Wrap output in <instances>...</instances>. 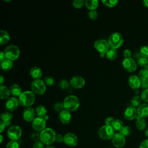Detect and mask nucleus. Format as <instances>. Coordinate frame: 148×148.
Returning a JSON list of instances; mask_svg holds the SVG:
<instances>
[{
	"label": "nucleus",
	"mask_w": 148,
	"mask_h": 148,
	"mask_svg": "<svg viewBox=\"0 0 148 148\" xmlns=\"http://www.w3.org/2000/svg\"><path fill=\"white\" fill-rule=\"evenodd\" d=\"M18 99L20 105L28 108L34 104L35 100V94L32 91H25L21 94Z\"/></svg>",
	"instance_id": "1"
},
{
	"label": "nucleus",
	"mask_w": 148,
	"mask_h": 148,
	"mask_svg": "<svg viewBox=\"0 0 148 148\" xmlns=\"http://www.w3.org/2000/svg\"><path fill=\"white\" fill-rule=\"evenodd\" d=\"M56 132L50 128H46L40 132V141L47 146L51 145L55 142Z\"/></svg>",
	"instance_id": "2"
},
{
	"label": "nucleus",
	"mask_w": 148,
	"mask_h": 148,
	"mask_svg": "<svg viewBox=\"0 0 148 148\" xmlns=\"http://www.w3.org/2000/svg\"><path fill=\"white\" fill-rule=\"evenodd\" d=\"M64 109L69 112L76 110L80 105V102L78 98L73 95L67 96L63 101Z\"/></svg>",
	"instance_id": "3"
},
{
	"label": "nucleus",
	"mask_w": 148,
	"mask_h": 148,
	"mask_svg": "<svg viewBox=\"0 0 148 148\" xmlns=\"http://www.w3.org/2000/svg\"><path fill=\"white\" fill-rule=\"evenodd\" d=\"M108 42L111 48L117 49L123 45L124 42V38L120 33L115 32L109 36Z\"/></svg>",
	"instance_id": "4"
},
{
	"label": "nucleus",
	"mask_w": 148,
	"mask_h": 148,
	"mask_svg": "<svg viewBox=\"0 0 148 148\" xmlns=\"http://www.w3.org/2000/svg\"><path fill=\"white\" fill-rule=\"evenodd\" d=\"M6 58L10 61H14L17 59L20 54V49L14 45L8 46L4 51Z\"/></svg>",
	"instance_id": "5"
},
{
	"label": "nucleus",
	"mask_w": 148,
	"mask_h": 148,
	"mask_svg": "<svg viewBox=\"0 0 148 148\" xmlns=\"http://www.w3.org/2000/svg\"><path fill=\"white\" fill-rule=\"evenodd\" d=\"M94 48L97 50L101 57H105L106 52L109 49V45L107 40L103 39H100L97 40L94 44Z\"/></svg>",
	"instance_id": "6"
},
{
	"label": "nucleus",
	"mask_w": 148,
	"mask_h": 148,
	"mask_svg": "<svg viewBox=\"0 0 148 148\" xmlns=\"http://www.w3.org/2000/svg\"><path fill=\"white\" fill-rule=\"evenodd\" d=\"M98 135L99 137L103 140H109L112 139L114 135V130L112 127L104 125L99 128Z\"/></svg>",
	"instance_id": "7"
},
{
	"label": "nucleus",
	"mask_w": 148,
	"mask_h": 148,
	"mask_svg": "<svg viewBox=\"0 0 148 148\" xmlns=\"http://www.w3.org/2000/svg\"><path fill=\"white\" fill-rule=\"evenodd\" d=\"M31 91L37 95H42L43 94L46 90V84L43 80L41 79L34 80L31 84Z\"/></svg>",
	"instance_id": "8"
},
{
	"label": "nucleus",
	"mask_w": 148,
	"mask_h": 148,
	"mask_svg": "<svg viewBox=\"0 0 148 148\" xmlns=\"http://www.w3.org/2000/svg\"><path fill=\"white\" fill-rule=\"evenodd\" d=\"M22 130L18 125H13L10 126L7 131V135L11 140L17 141L21 137Z\"/></svg>",
	"instance_id": "9"
},
{
	"label": "nucleus",
	"mask_w": 148,
	"mask_h": 148,
	"mask_svg": "<svg viewBox=\"0 0 148 148\" xmlns=\"http://www.w3.org/2000/svg\"><path fill=\"white\" fill-rule=\"evenodd\" d=\"M46 121L43 117H37L32 122V127L35 132H40L46 128Z\"/></svg>",
	"instance_id": "10"
},
{
	"label": "nucleus",
	"mask_w": 148,
	"mask_h": 148,
	"mask_svg": "<svg viewBox=\"0 0 148 148\" xmlns=\"http://www.w3.org/2000/svg\"><path fill=\"white\" fill-rule=\"evenodd\" d=\"M122 65L124 69L128 72H133L137 69V64L131 57L124 58L123 60Z\"/></svg>",
	"instance_id": "11"
},
{
	"label": "nucleus",
	"mask_w": 148,
	"mask_h": 148,
	"mask_svg": "<svg viewBox=\"0 0 148 148\" xmlns=\"http://www.w3.org/2000/svg\"><path fill=\"white\" fill-rule=\"evenodd\" d=\"M64 142L69 147H75L78 143V138L75 134L69 132L64 135Z\"/></svg>",
	"instance_id": "12"
},
{
	"label": "nucleus",
	"mask_w": 148,
	"mask_h": 148,
	"mask_svg": "<svg viewBox=\"0 0 148 148\" xmlns=\"http://www.w3.org/2000/svg\"><path fill=\"white\" fill-rule=\"evenodd\" d=\"M112 142L115 147L121 148L123 147L125 144V138L120 132L116 133L112 139Z\"/></svg>",
	"instance_id": "13"
},
{
	"label": "nucleus",
	"mask_w": 148,
	"mask_h": 148,
	"mask_svg": "<svg viewBox=\"0 0 148 148\" xmlns=\"http://www.w3.org/2000/svg\"><path fill=\"white\" fill-rule=\"evenodd\" d=\"M84 79L80 76H75L72 77L70 80V85L75 88H81L85 84Z\"/></svg>",
	"instance_id": "14"
},
{
	"label": "nucleus",
	"mask_w": 148,
	"mask_h": 148,
	"mask_svg": "<svg viewBox=\"0 0 148 148\" xmlns=\"http://www.w3.org/2000/svg\"><path fill=\"white\" fill-rule=\"evenodd\" d=\"M18 99L16 97H10L7 99L5 103V108L9 112H13L15 110L18 106L19 105Z\"/></svg>",
	"instance_id": "15"
},
{
	"label": "nucleus",
	"mask_w": 148,
	"mask_h": 148,
	"mask_svg": "<svg viewBox=\"0 0 148 148\" xmlns=\"http://www.w3.org/2000/svg\"><path fill=\"white\" fill-rule=\"evenodd\" d=\"M124 118L128 120H132L138 116L137 109L132 106H130L126 108L124 113Z\"/></svg>",
	"instance_id": "16"
},
{
	"label": "nucleus",
	"mask_w": 148,
	"mask_h": 148,
	"mask_svg": "<svg viewBox=\"0 0 148 148\" xmlns=\"http://www.w3.org/2000/svg\"><path fill=\"white\" fill-rule=\"evenodd\" d=\"M35 110L34 108L31 107L26 108L23 112V117L24 120L27 122H32L35 119Z\"/></svg>",
	"instance_id": "17"
},
{
	"label": "nucleus",
	"mask_w": 148,
	"mask_h": 148,
	"mask_svg": "<svg viewBox=\"0 0 148 148\" xmlns=\"http://www.w3.org/2000/svg\"><path fill=\"white\" fill-rule=\"evenodd\" d=\"M128 83L130 87L134 90H138L141 86L140 79L135 75H132L129 77Z\"/></svg>",
	"instance_id": "18"
},
{
	"label": "nucleus",
	"mask_w": 148,
	"mask_h": 148,
	"mask_svg": "<svg viewBox=\"0 0 148 148\" xmlns=\"http://www.w3.org/2000/svg\"><path fill=\"white\" fill-rule=\"evenodd\" d=\"M137 118H146L148 117V103H143L137 108ZM136 118V119H137Z\"/></svg>",
	"instance_id": "19"
},
{
	"label": "nucleus",
	"mask_w": 148,
	"mask_h": 148,
	"mask_svg": "<svg viewBox=\"0 0 148 148\" xmlns=\"http://www.w3.org/2000/svg\"><path fill=\"white\" fill-rule=\"evenodd\" d=\"M59 119L62 124H69L71 120V112L66 110H64L61 112L59 113Z\"/></svg>",
	"instance_id": "20"
},
{
	"label": "nucleus",
	"mask_w": 148,
	"mask_h": 148,
	"mask_svg": "<svg viewBox=\"0 0 148 148\" xmlns=\"http://www.w3.org/2000/svg\"><path fill=\"white\" fill-rule=\"evenodd\" d=\"M13 117V115L9 112H3L1 115V121L5 124L6 127L9 126L11 124V120Z\"/></svg>",
	"instance_id": "21"
},
{
	"label": "nucleus",
	"mask_w": 148,
	"mask_h": 148,
	"mask_svg": "<svg viewBox=\"0 0 148 148\" xmlns=\"http://www.w3.org/2000/svg\"><path fill=\"white\" fill-rule=\"evenodd\" d=\"M29 75L34 80L40 79L42 75V69L38 66H34L30 69Z\"/></svg>",
	"instance_id": "22"
},
{
	"label": "nucleus",
	"mask_w": 148,
	"mask_h": 148,
	"mask_svg": "<svg viewBox=\"0 0 148 148\" xmlns=\"http://www.w3.org/2000/svg\"><path fill=\"white\" fill-rule=\"evenodd\" d=\"M10 94L14 97H19L23 92L21 87L17 84H13L10 86Z\"/></svg>",
	"instance_id": "23"
},
{
	"label": "nucleus",
	"mask_w": 148,
	"mask_h": 148,
	"mask_svg": "<svg viewBox=\"0 0 148 148\" xmlns=\"http://www.w3.org/2000/svg\"><path fill=\"white\" fill-rule=\"evenodd\" d=\"M10 95V90L5 86H0V98L1 99H9Z\"/></svg>",
	"instance_id": "24"
},
{
	"label": "nucleus",
	"mask_w": 148,
	"mask_h": 148,
	"mask_svg": "<svg viewBox=\"0 0 148 148\" xmlns=\"http://www.w3.org/2000/svg\"><path fill=\"white\" fill-rule=\"evenodd\" d=\"M10 40V35L5 30L0 31V44L3 45L8 43Z\"/></svg>",
	"instance_id": "25"
},
{
	"label": "nucleus",
	"mask_w": 148,
	"mask_h": 148,
	"mask_svg": "<svg viewBox=\"0 0 148 148\" xmlns=\"http://www.w3.org/2000/svg\"><path fill=\"white\" fill-rule=\"evenodd\" d=\"M85 6L90 11L94 10L98 6V1L97 0H86L85 1Z\"/></svg>",
	"instance_id": "26"
},
{
	"label": "nucleus",
	"mask_w": 148,
	"mask_h": 148,
	"mask_svg": "<svg viewBox=\"0 0 148 148\" xmlns=\"http://www.w3.org/2000/svg\"><path fill=\"white\" fill-rule=\"evenodd\" d=\"M35 113L37 115V117H43L45 116L46 115L47 109L43 105H40L38 106L35 109Z\"/></svg>",
	"instance_id": "27"
},
{
	"label": "nucleus",
	"mask_w": 148,
	"mask_h": 148,
	"mask_svg": "<svg viewBox=\"0 0 148 148\" xmlns=\"http://www.w3.org/2000/svg\"><path fill=\"white\" fill-rule=\"evenodd\" d=\"M135 124L137 129L140 131L144 130L146 128L147 123L145 119L143 118H137Z\"/></svg>",
	"instance_id": "28"
},
{
	"label": "nucleus",
	"mask_w": 148,
	"mask_h": 148,
	"mask_svg": "<svg viewBox=\"0 0 148 148\" xmlns=\"http://www.w3.org/2000/svg\"><path fill=\"white\" fill-rule=\"evenodd\" d=\"M105 57L107 59L109 60H115L117 57V49L110 48L109 49V50L106 52L105 54Z\"/></svg>",
	"instance_id": "29"
},
{
	"label": "nucleus",
	"mask_w": 148,
	"mask_h": 148,
	"mask_svg": "<svg viewBox=\"0 0 148 148\" xmlns=\"http://www.w3.org/2000/svg\"><path fill=\"white\" fill-rule=\"evenodd\" d=\"M1 64L2 69L3 71H9V70L11 69L12 66H13L12 61H10V60H8V59L5 60L1 62Z\"/></svg>",
	"instance_id": "30"
},
{
	"label": "nucleus",
	"mask_w": 148,
	"mask_h": 148,
	"mask_svg": "<svg viewBox=\"0 0 148 148\" xmlns=\"http://www.w3.org/2000/svg\"><path fill=\"white\" fill-rule=\"evenodd\" d=\"M124 123L123 121L120 119H116L113 124L112 128L114 131H120V130L123 128L124 127Z\"/></svg>",
	"instance_id": "31"
},
{
	"label": "nucleus",
	"mask_w": 148,
	"mask_h": 148,
	"mask_svg": "<svg viewBox=\"0 0 148 148\" xmlns=\"http://www.w3.org/2000/svg\"><path fill=\"white\" fill-rule=\"evenodd\" d=\"M142 99L141 97H139L138 95H134L131 99V106L135 107V108H138V106H139L141 105V101H142Z\"/></svg>",
	"instance_id": "32"
},
{
	"label": "nucleus",
	"mask_w": 148,
	"mask_h": 148,
	"mask_svg": "<svg viewBox=\"0 0 148 148\" xmlns=\"http://www.w3.org/2000/svg\"><path fill=\"white\" fill-rule=\"evenodd\" d=\"M102 3L104 5H105L109 8H113L117 5V4L118 3V1H117V0H103V1H102Z\"/></svg>",
	"instance_id": "33"
},
{
	"label": "nucleus",
	"mask_w": 148,
	"mask_h": 148,
	"mask_svg": "<svg viewBox=\"0 0 148 148\" xmlns=\"http://www.w3.org/2000/svg\"><path fill=\"white\" fill-rule=\"evenodd\" d=\"M137 64L145 68L147 65H148V59L140 56L137 60Z\"/></svg>",
	"instance_id": "34"
},
{
	"label": "nucleus",
	"mask_w": 148,
	"mask_h": 148,
	"mask_svg": "<svg viewBox=\"0 0 148 148\" xmlns=\"http://www.w3.org/2000/svg\"><path fill=\"white\" fill-rule=\"evenodd\" d=\"M72 5L76 9H80L85 5V1L83 0H74L72 2Z\"/></svg>",
	"instance_id": "35"
},
{
	"label": "nucleus",
	"mask_w": 148,
	"mask_h": 148,
	"mask_svg": "<svg viewBox=\"0 0 148 148\" xmlns=\"http://www.w3.org/2000/svg\"><path fill=\"white\" fill-rule=\"evenodd\" d=\"M70 83L65 79H62L60 80V82L58 83V87L61 90H66L67 89L69 86Z\"/></svg>",
	"instance_id": "36"
},
{
	"label": "nucleus",
	"mask_w": 148,
	"mask_h": 148,
	"mask_svg": "<svg viewBox=\"0 0 148 148\" xmlns=\"http://www.w3.org/2000/svg\"><path fill=\"white\" fill-rule=\"evenodd\" d=\"M138 76L140 79V80L148 78V70H147L145 68L140 69L138 73Z\"/></svg>",
	"instance_id": "37"
},
{
	"label": "nucleus",
	"mask_w": 148,
	"mask_h": 148,
	"mask_svg": "<svg viewBox=\"0 0 148 148\" xmlns=\"http://www.w3.org/2000/svg\"><path fill=\"white\" fill-rule=\"evenodd\" d=\"M131 130L129 126H124L119 132L121 134H122L123 136H127L131 134Z\"/></svg>",
	"instance_id": "38"
},
{
	"label": "nucleus",
	"mask_w": 148,
	"mask_h": 148,
	"mask_svg": "<svg viewBox=\"0 0 148 148\" xmlns=\"http://www.w3.org/2000/svg\"><path fill=\"white\" fill-rule=\"evenodd\" d=\"M54 110H56L57 112H61L62 111H63L64 109V104L63 102H57L54 104Z\"/></svg>",
	"instance_id": "39"
},
{
	"label": "nucleus",
	"mask_w": 148,
	"mask_h": 148,
	"mask_svg": "<svg viewBox=\"0 0 148 148\" xmlns=\"http://www.w3.org/2000/svg\"><path fill=\"white\" fill-rule=\"evenodd\" d=\"M140 54L141 56L148 58V46H143L140 49Z\"/></svg>",
	"instance_id": "40"
},
{
	"label": "nucleus",
	"mask_w": 148,
	"mask_h": 148,
	"mask_svg": "<svg viewBox=\"0 0 148 148\" xmlns=\"http://www.w3.org/2000/svg\"><path fill=\"white\" fill-rule=\"evenodd\" d=\"M6 148H19V143L16 140H10L6 145Z\"/></svg>",
	"instance_id": "41"
},
{
	"label": "nucleus",
	"mask_w": 148,
	"mask_h": 148,
	"mask_svg": "<svg viewBox=\"0 0 148 148\" xmlns=\"http://www.w3.org/2000/svg\"><path fill=\"white\" fill-rule=\"evenodd\" d=\"M43 81H44L45 84L49 86H53L54 84V79L53 77H52L51 76L46 77Z\"/></svg>",
	"instance_id": "42"
},
{
	"label": "nucleus",
	"mask_w": 148,
	"mask_h": 148,
	"mask_svg": "<svg viewBox=\"0 0 148 148\" xmlns=\"http://www.w3.org/2000/svg\"><path fill=\"white\" fill-rule=\"evenodd\" d=\"M140 97L142 101L148 102V88L143 90L141 92Z\"/></svg>",
	"instance_id": "43"
},
{
	"label": "nucleus",
	"mask_w": 148,
	"mask_h": 148,
	"mask_svg": "<svg viewBox=\"0 0 148 148\" xmlns=\"http://www.w3.org/2000/svg\"><path fill=\"white\" fill-rule=\"evenodd\" d=\"M88 17L92 20H95L98 17V12L94 10H90L88 12Z\"/></svg>",
	"instance_id": "44"
},
{
	"label": "nucleus",
	"mask_w": 148,
	"mask_h": 148,
	"mask_svg": "<svg viewBox=\"0 0 148 148\" xmlns=\"http://www.w3.org/2000/svg\"><path fill=\"white\" fill-rule=\"evenodd\" d=\"M31 139L35 142L40 141V133H38L37 132H33L31 135Z\"/></svg>",
	"instance_id": "45"
},
{
	"label": "nucleus",
	"mask_w": 148,
	"mask_h": 148,
	"mask_svg": "<svg viewBox=\"0 0 148 148\" xmlns=\"http://www.w3.org/2000/svg\"><path fill=\"white\" fill-rule=\"evenodd\" d=\"M114 120L115 119L113 117H108L105 119V125L112 127Z\"/></svg>",
	"instance_id": "46"
},
{
	"label": "nucleus",
	"mask_w": 148,
	"mask_h": 148,
	"mask_svg": "<svg viewBox=\"0 0 148 148\" xmlns=\"http://www.w3.org/2000/svg\"><path fill=\"white\" fill-rule=\"evenodd\" d=\"M64 136L62 135L61 134H56L55 142L58 143H61L64 142Z\"/></svg>",
	"instance_id": "47"
},
{
	"label": "nucleus",
	"mask_w": 148,
	"mask_h": 148,
	"mask_svg": "<svg viewBox=\"0 0 148 148\" xmlns=\"http://www.w3.org/2000/svg\"><path fill=\"white\" fill-rule=\"evenodd\" d=\"M140 87L143 90L148 88V78L143 79L141 80V86Z\"/></svg>",
	"instance_id": "48"
},
{
	"label": "nucleus",
	"mask_w": 148,
	"mask_h": 148,
	"mask_svg": "<svg viewBox=\"0 0 148 148\" xmlns=\"http://www.w3.org/2000/svg\"><path fill=\"white\" fill-rule=\"evenodd\" d=\"M123 56L124 58H131L132 53L130 49H125L123 51Z\"/></svg>",
	"instance_id": "49"
},
{
	"label": "nucleus",
	"mask_w": 148,
	"mask_h": 148,
	"mask_svg": "<svg viewBox=\"0 0 148 148\" xmlns=\"http://www.w3.org/2000/svg\"><path fill=\"white\" fill-rule=\"evenodd\" d=\"M139 148H148V139H145L141 142Z\"/></svg>",
	"instance_id": "50"
},
{
	"label": "nucleus",
	"mask_w": 148,
	"mask_h": 148,
	"mask_svg": "<svg viewBox=\"0 0 148 148\" xmlns=\"http://www.w3.org/2000/svg\"><path fill=\"white\" fill-rule=\"evenodd\" d=\"M32 148H45L44 144L40 141L35 142L33 145Z\"/></svg>",
	"instance_id": "51"
},
{
	"label": "nucleus",
	"mask_w": 148,
	"mask_h": 148,
	"mask_svg": "<svg viewBox=\"0 0 148 148\" xmlns=\"http://www.w3.org/2000/svg\"><path fill=\"white\" fill-rule=\"evenodd\" d=\"M6 59V56H5V54L4 51H1V53H0V62H2Z\"/></svg>",
	"instance_id": "52"
},
{
	"label": "nucleus",
	"mask_w": 148,
	"mask_h": 148,
	"mask_svg": "<svg viewBox=\"0 0 148 148\" xmlns=\"http://www.w3.org/2000/svg\"><path fill=\"white\" fill-rule=\"evenodd\" d=\"M5 127H6V126L5 125V124L1 121V122H0V132L1 133H2Z\"/></svg>",
	"instance_id": "53"
},
{
	"label": "nucleus",
	"mask_w": 148,
	"mask_h": 148,
	"mask_svg": "<svg viewBox=\"0 0 148 148\" xmlns=\"http://www.w3.org/2000/svg\"><path fill=\"white\" fill-rule=\"evenodd\" d=\"M4 83V77L3 76H0V84L1 86H2V84Z\"/></svg>",
	"instance_id": "54"
},
{
	"label": "nucleus",
	"mask_w": 148,
	"mask_h": 148,
	"mask_svg": "<svg viewBox=\"0 0 148 148\" xmlns=\"http://www.w3.org/2000/svg\"><path fill=\"white\" fill-rule=\"evenodd\" d=\"M143 5L146 7H148V0H144L143 1Z\"/></svg>",
	"instance_id": "55"
},
{
	"label": "nucleus",
	"mask_w": 148,
	"mask_h": 148,
	"mask_svg": "<svg viewBox=\"0 0 148 148\" xmlns=\"http://www.w3.org/2000/svg\"><path fill=\"white\" fill-rule=\"evenodd\" d=\"M145 135L147 137V138L148 139V127L146 128L145 130Z\"/></svg>",
	"instance_id": "56"
},
{
	"label": "nucleus",
	"mask_w": 148,
	"mask_h": 148,
	"mask_svg": "<svg viewBox=\"0 0 148 148\" xmlns=\"http://www.w3.org/2000/svg\"><path fill=\"white\" fill-rule=\"evenodd\" d=\"M43 118V119L46 121H47V120H48V119H49V116L46 114V116H45Z\"/></svg>",
	"instance_id": "57"
},
{
	"label": "nucleus",
	"mask_w": 148,
	"mask_h": 148,
	"mask_svg": "<svg viewBox=\"0 0 148 148\" xmlns=\"http://www.w3.org/2000/svg\"><path fill=\"white\" fill-rule=\"evenodd\" d=\"M0 138H1V140H0V143H2V142H3V136L2 134L0 135Z\"/></svg>",
	"instance_id": "58"
},
{
	"label": "nucleus",
	"mask_w": 148,
	"mask_h": 148,
	"mask_svg": "<svg viewBox=\"0 0 148 148\" xmlns=\"http://www.w3.org/2000/svg\"><path fill=\"white\" fill-rule=\"evenodd\" d=\"M45 148H55V147L51 145H49V146H47Z\"/></svg>",
	"instance_id": "59"
},
{
	"label": "nucleus",
	"mask_w": 148,
	"mask_h": 148,
	"mask_svg": "<svg viewBox=\"0 0 148 148\" xmlns=\"http://www.w3.org/2000/svg\"><path fill=\"white\" fill-rule=\"evenodd\" d=\"M110 148H113V147H110Z\"/></svg>",
	"instance_id": "60"
}]
</instances>
